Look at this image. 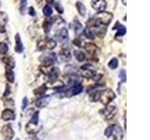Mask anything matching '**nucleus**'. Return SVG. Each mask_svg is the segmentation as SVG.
I'll list each match as a JSON object with an SVG mask.
<instances>
[{"label": "nucleus", "mask_w": 150, "mask_h": 140, "mask_svg": "<svg viewBox=\"0 0 150 140\" xmlns=\"http://www.w3.org/2000/svg\"><path fill=\"white\" fill-rule=\"evenodd\" d=\"M83 24L78 20H75L74 21V30H75V33L79 34L80 32L83 31Z\"/></svg>", "instance_id": "nucleus-26"}, {"label": "nucleus", "mask_w": 150, "mask_h": 140, "mask_svg": "<svg viewBox=\"0 0 150 140\" xmlns=\"http://www.w3.org/2000/svg\"><path fill=\"white\" fill-rule=\"evenodd\" d=\"M15 42H16V45H15V50L16 52L20 53L23 50V43L21 41V37H20V35L19 34H16L15 36Z\"/></svg>", "instance_id": "nucleus-13"}, {"label": "nucleus", "mask_w": 150, "mask_h": 140, "mask_svg": "<svg viewBox=\"0 0 150 140\" xmlns=\"http://www.w3.org/2000/svg\"><path fill=\"white\" fill-rule=\"evenodd\" d=\"M119 78L122 80V82H126V80H127V74H126V70L125 69H122L121 71L119 72Z\"/></svg>", "instance_id": "nucleus-35"}, {"label": "nucleus", "mask_w": 150, "mask_h": 140, "mask_svg": "<svg viewBox=\"0 0 150 140\" xmlns=\"http://www.w3.org/2000/svg\"><path fill=\"white\" fill-rule=\"evenodd\" d=\"M50 101V97H41L36 102V106L39 108H43V107L47 106L48 103Z\"/></svg>", "instance_id": "nucleus-12"}, {"label": "nucleus", "mask_w": 150, "mask_h": 140, "mask_svg": "<svg viewBox=\"0 0 150 140\" xmlns=\"http://www.w3.org/2000/svg\"><path fill=\"white\" fill-rule=\"evenodd\" d=\"M59 77V70L57 68H53V70L49 73V80L50 82L54 81Z\"/></svg>", "instance_id": "nucleus-15"}, {"label": "nucleus", "mask_w": 150, "mask_h": 140, "mask_svg": "<svg viewBox=\"0 0 150 140\" xmlns=\"http://www.w3.org/2000/svg\"><path fill=\"white\" fill-rule=\"evenodd\" d=\"M59 56L61 58H62L63 61H65V62H67V61H69L70 60V52H69V50H62L60 51V53H59Z\"/></svg>", "instance_id": "nucleus-19"}, {"label": "nucleus", "mask_w": 150, "mask_h": 140, "mask_svg": "<svg viewBox=\"0 0 150 140\" xmlns=\"http://www.w3.org/2000/svg\"><path fill=\"white\" fill-rule=\"evenodd\" d=\"M91 5L94 9L101 12L106 8L107 4L105 0H91Z\"/></svg>", "instance_id": "nucleus-7"}, {"label": "nucleus", "mask_w": 150, "mask_h": 140, "mask_svg": "<svg viewBox=\"0 0 150 140\" xmlns=\"http://www.w3.org/2000/svg\"><path fill=\"white\" fill-rule=\"evenodd\" d=\"M27 6V0H21V7H20V12L21 14H25V9Z\"/></svg>", "instance_id": "nucleus-33"}, {"label": "nucleus", "mask_w": 150, "mask_h": 140, "mask_svg": "<svg viewBox=\"0 0 150 140\" xmlns=\"http://www.w3.org/2000/svg\"><path fill=\"white\" fill-rule=\"evenodd\" d=\"M122 2L124 3V5H126V0H122Z\"/></svg>", "instance_id": "nucleus-44"}, {"label": "nucleus", "mask_w": 150, "mask_h": 140, "mask_svg": "<svg viewBox=\"0 0 150 140\" xmlns=\"http://www.w3.org/2000/svg\"><path fill=\"white\" fill-rule=\"evenodd\" d=\"M55 54L54 53H49L48 55L44 56V57H40V62L42 63L43 66H51L55 62Z\"/></svg>", "instance_id": "nucleus-5"}, {"label": "nucleus", "mask_w": 150, "mask_h": 140, "mask_svg": "<svg viewBox=\"0 0 150 140\" xmlns=\"http://www.w3.org/2000/svg\"><path fill=\"white\" fill-rule=\"evenodd\" d=\"M27 105H28V100H27V98H26V97H25V98H23V99L22 108H23V109H25Z\"/></svg>", "instance_id": "nucleus-39"}, {"label": "nucleus", "mask_w": 150, "mask_h": 140, "mask_svg": "<svg viewBox=\"0 0 150 140\" xmlns=\"http://www.w3.org/2000/svg\"><path fill=\"white\" fill-rule=\"evenodd\" d=\"M82 76L86 78H93L95 77V75L97 74L90 64H84L82 66Z\"/></svg>", "instance_id": "nucleus-4"}, {"label": "nucleus", "mask_w": 150, "mask_h": 140, "mask_svg": "<svg viewBox=\"0 0 150 140\" xmlns=\"http://www.w3.org/2000/svg\"><path fill=\"white\" fill-rule=\"evenodd\" d=\"M8 50V47L6 43H4V42H1L0 43V53L1 54H6Z\"/></svg>", "instance_id": "nucleus-31"}, {"label": "nucleus", "mask_w": 150, "mask_h": 140, "mask_svg": "<svg viewBox=\"0 0 150 140\" xmlns=\"http://www.w3.org/2000/svg\"><path fill=\"white\" fill-rule=\"evenodd\" d=\"M108 65H109V68L115 69L117 67V65H118V60L116 58H112L109 62V64H108Z\"/></svg>", "instance_id": "nucleus-30"}, {"label": "nucleus", "mask_w": 150, "mask_h": 140, "mask_svg": "<svg viewBox=\"0 0 150 140\" xmlns=\"http://www.w3.org/2000/svg\"><path fill=\"white\" fill-rule=\"evenodd\" d=\"M55 37L57 38V40L61 41V42H66L69 38V33L68 30L66 28H62L60 29L57 33L55 34Z\"/></svg>", "instance_id": "nucleus-9"}, {"label": "nucleus", "mask_w": 150, "mask_h": 140, "mask_svg": "<svg viewBox=\"0 0 150 140\" xmlns=\"http://www.w3.org/2000/svg\"><path fill=\"white\" fill-rule=\"evenodd\" d=\"M3 62L7 64V67H9V68H13L15 66V61L12 57H3Z\"/></svg>", "instance_id": "nucleus-16"}, {"label": "nucleus", "mask_w": 150, "mask_h": 140, "mask_svg": "<svg viewBox=\"0 0 150 140\" xmlns=\"http://www.w3.org/2000/svg\"><path fill=\"white\" fill-rule=\"evenodd\" d=\"M115 97V92H112L111 89H106V90H104V91H101L100 101L101 102V104L106 106L114 100Z\"/></svg>", "instance_id": "nucleus-2"}, {"label": "nucleus", "mask_w": 150, "mask_h": 140, "mask_svg": "<svg viewBox=\"0 0 150 140\" xmlns=\"http://www.w3.org/2000/svg\"><path fill=\"white\" fill-rule=\"evenodd\" d=\"M56 47V42L54 39H49L48 41H46V48L48 50H54Z\"/></svg>", "instance_id": "nucleus-28"}, {"label": "nucleus", "mask_w": 150, "mask_h": 140, "mask_svg": "<svg viewBox=\"0 0 150 140\" xmlns=\"http://www.w3.org/2000/svg\"><path fill=\"white\" fill-rule=\"evenodd\" d=\"M54 0H46V3L48 5H51V4L54 3Z\"/></svg>", "instance_id": "nucleus-42"}, {"label": "nucleus", "mask_w": 150, "mask_h": 140, "mask_svg": "<svg viewBox=\"0 0 150 140\" xmlns=\"http://www.w3.org/2000/svg\"><path fill=\"white\" fill-rule=\"evenodd\" d=\"M9 92H11V90H9V86H7L6 92H5V93H4V96H8L9 94Z\"/></svg>", "instance_id": "nucleus-41"}, {"label": "nucleus", "mask_w": 150, "mask_h": 140, "mask_svg": "<svg viewBox=\"0 0 150 140\" xmlns=\"http://www.w3.org/2000/svg\"><path fill=\"white\" fill-rule=\"evenodd\" d=\"M83 34L87 37V38L91 39V40H93L94 38H95V36H94L93 32L90 30V28H86V29L83 30Z\"/></svg>", "instance_id": "nucleus-27"}, {"label": "nucleus", "mask_w": 150, "mask_h": 140, "mask_svg": "<svg viewBox=\"0 0 150 140\" xmlns=\"http://www.w3.org/2000/svg\"><path fill=\"white\" fill-rule=\"evenodd\" d=\"M76 8H77V10L79 12V14L81 16L84 17L86 16V8L84 7V5L81 2H77L76 3Z\"/></svg>", "instance_id": "nucleus-17"}, {"label": "nucleus", "mask_w": 150, "mask_h": 140, "mask_svg": "<svg viewBox=\"0 0 150 140\" xmlns=\"http://www.w3.org/2000/svg\"><path fill=\"white\" fill-rule=\"evenodd\" d=\"M39 115H40L39 111L35 112V113L33 114L31 120H30V123H33V124H35V125H38V123H39Z\"/></svg>", "instance_id": "nucleus-29"}, {"label": "nucleus", "mask_w": 150, "mask_h": 140, "mask_svg": "<svg viewBox=\"0 0 150 140\" xmlns=\"http://www.w3.org/2000/svg\"><path fill=\"white\" fill-rule=\"evenodd\" d=\"M84 50H86V52L88 54L94 55L97 52L98 48H97V46L94 43H90V42H89V43H86V45H84Z\"/></svg>", "instance_id": "nucleus-11"}, {"label": "nucleus", "mask_w": 150, "mask_h": 140, "mask_svg": "<svg viewBox=\"0 0 150 140\" xmlns=\"http://www.w3.org/2000/svg\"><path fill=\"white\" fill-rule=\"evenodd\" d=\"M112 134L115 140H121L124 136V132L118 125H112Z\"/></svg>", "instance_id": "nucleus-6"}, {"label": "nucleus", "mask_w": 150, "mask_h": 140, "mask_svg": "<svg viewBox=\"0 0 150 140\" xmlns=\"http://www.w3.org/2000/svg\"><path fill=\"white\" fill-rule=\"evenodd\" d=\"M2 135L6 140H11L14 136V132L9 124L4 125L2 128Z\"/></svg>", "instance_id": "nucleus-8"}, {"label": "nucleus", "mask_w": 150, "mask_h": 140, "mask_svg": "<svg viewBox=\"0 0 150 140\" xmlns=\"http://www.w3.org/2000/svg\"><path fill=\"white\" fill-rule=\"evenodd\" d=\"M53 22H54V19H49V20H46L43 22V28H44L45 33L50 32L52 26H53Z\"/></svg>", "instance_id": "nucleus-20"}, {"label": "nucleus", "mask_w": 150, "mask_h": 140, "mask_svg": "<svg viewBox=\"0 0 150 140\" xmlns=\"http://www.w3.org/2000/svg\"><path fill=\"white\" fill-rule=\"evenodd\" d=\"M104 134H105V136H107V137L111 136V135H112V126H109V127L105 129Z\"/></svg>", "instance_id": "nucleus-37"}, {"label": "nucleus", "mask_w": 150, "mask_h": 140, "mask_svg": "<svg viewBox=\"0 0 150 140\" xmlns=\"http://www.w3.org/2000/svg\"><path fill=\"white\" fill-rule=\"evenodd\" d=\"M43 13H44V15L47 16V17H49L52 15V13H53V9H52L51 6H45L43 8Z\"/></svg>", "instance_id": "nucleus-32"}, {"label": "nucleus", "mask_w": 150, "mask_h": 140, "mask_svg": "<svg viewBox=\"0 0 150 140\" xmlns=\"http://www.w3.org/2000/svg\"><path fill=\"white\" fill-rule=\"evenodd\" d=\"M74 55L79 62H83V61H84V59H86V54H84L82 50H74Z\"/></svg>", "instance_id": "nucleus-22"}, {"label": "nucleus", "mask_w": 150, "mask_h": 140, "mask_svg": "<svg viewBox=\"0 0 150 140\" xmlns=\"http://www.w3.org/2000/svg\"><path fill=\"white\" fill-rule=\"evenodd\" d=\"M55 8H56V10H57L60 14L61 13H63V11H64V8H63V7L62 6H61V5L60 4H56L55 5Z\"/></svg>", "instance_id": "nucleus-38"}, {"label": "nucleus", "mask_w": 150, "mask_h": 140, "mask_svg": "<svg viewBox=\"0 0 150 140\" xmlns=\"http://www.w3.org/2000/svg\"><path fill=\"white\" fill-rule=\"evenodd\" d=\"M37 47H38V50H43L46 48V41L43 40V39L40 40L39 42H38Z\"/></svg>", "instance_id": "nucleus-34"}, {"label": "nucleus", "mask_w": 150, "mask_h": 140, "mask_svg": "<svg viewBox=\"0 0 150 140\" xmlns=\"http://www.w3.org/2000/svg\"><path fill=\"white\" fill-rule=\"evenodd\" d=\"M72 43L74 45H76L77 47H82L83 46V40H82V38H80V37H76V38L73 39Z\"/></svg>", "instance_id": "nucleus-36"}, {"label": "nucleus", "mask_w": 150, "mask_h": 140, "mask_svg": "<svg viewBox=\"0 0 150 140\" xmlns=\"http://www.w3.org/2000/svg\"><path fill=\"white\" fill-rule=\"evenodd\" d=\"M117 112V108L115 105H112V106H108L107 107H105L104 109H101L100 111V114L104 117L105 120H111L112 117H114Z\"/></svg>", "instance_id": "nucleus-3"}, {"label": "nucleus", "mask_w": 150, "mask_h": 140, "mask_svg": "<svg viewBox=\"0 0 150 140\" xmlns=\"http://www.w3.org/2000/svg\"><path fill=\"white\" fill-rule=\"evenodd\" d=\"M47 91V87H46V85H42V86H40V88H38V89H36V90L34 91V93L35 94H37V95H40V96H42V95H44L45 94V92Z\"/></svg>", "instance_id": "nucleus-24"}, {"label": "nucleus", "mask_w": 150, "mask_h": 140, "mask_svg": "<svg viewBox=\"0 0 150 140\" xmlns=\"http://www.w3.org/2000/svg\"><path fill=\"white\" fill-rule=\"evenodd\" d=\"M4 32H5V28L0 26V33H4Z\"/></svg>", "instance_id": "nucleus-43"}, {"label": "nucleus", "mask_w": 150, "mask_h": 140, "mask_svg": "<svg viewBox=\"0 0 150 140\" xmlns=\"http://www.w3.org/2000/svg\"><path fill=\"white\" fill-rule=\"evenodd\" d=\"M15 118V114H14V112L11 110V109H5L3 112H2V119L4 120H12Z\"/></svg>", "instance_id": "nucleus-10"}, {"label": "nucleus", "mask_w": 150, "mask_h": 140, "mask_svg": "<svg viewBox=\"0 0 150 140\" xmlns=\"http://www.w3.org/2000/svg\"><path fill=\"white\" fill-rule=\"evenodd\" d=\"M6 78L8 82L12 83L14 81V73L11 68H9V67L6 68Z\"/></svg>", "instance_id": "nucleus-21"}, {"label": "nucleus", "mask_w": 150, "mask_h": 140, "mask_svg": "<svg viewBox=\"0 0 150 140\" xmlns=\"http://www.w3.org/2000/svg\"><path fill=\"white\" fill-rule=\"evenodd\" d=\"M116 29H117V33H116L115 36H123L127 32L126 27L124 25H121L120 23L118 24V28H116Z\"/></svg>", "instance_id": "nucleus-25"}, {"label": "nucleus", "mask_w": 150, "mask_h": 140, "mask_svg": "<svg viewBox=\"0 0 150 140\" xmlns=\"http://www.w3.org/2000/svg\"><path fill=\"white\" fill-rule=\"evenodd\" d=\"M8 15L5 12L0 11V26L4 27V25L8 22Z\"/></svg>", "instance_id": "nucleus-23"}, {"label": "nucleus", "mask_w": 150, "mask_h": 140, "mask_svg": "<svg viewBox=\"0 0 150 140\" xmlns=\"http://www.w3.org/2000/svg\"><path fill=\"white\" fill-rule=\"evenodd\" d=\"M112 19V14L110 12H105L101 11L98 13L97 15L92 18L91 20H89L88 23H90V25L94 27H98V26H106L111 22Z\"/></svg>", "instance_id": "nucleus-1"}, {"label": "nucleus", "mask_w": 150, "mask_h": 140, "mask_svg": "<svg viewBox=\"0 0 150 140\" xmlns=\"http://www.w3.org/2000/svg\"><path fill=\"white\" fill-rule=\"evenodd\" d=\"M28 11H29V15H31V16H35V10H34V8H33L32 7L29 8V10H28Z\"/></svg>", "instance_id": "nucleus-40"}, {"label": "nucleus", "mask_w": 150, "mask_h": 140, "mask_svg": "<svg viewBox=\"0 0 150 140\" xmlns=\"http://www.w3.org/2000/svg\"><path fill=\"white\" fill-rule=\"evenodd\" d=\"M82 92H83V86L80 83H77L72 86L71 91H70V94L76 95V94H79V93H81Z\"/></svg>", "instance_id": "nucleus-14"}, {"label": "nucleus", "mask_w": 150, "mask_h": 140, "mask_svg": "<svg viewBox=\"0 0 150 140\" xmlns=\"http://www.w3.org/2000/svg\"><path fill=\"white\" fill-rule=\"evenodd\" d=\"M100 94H101V91H95L90 93L89 99H90V101H92V102H97L100 100Z\"/></svg>", "instance_id": "nucleus-18"}]
</instances>
